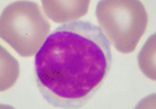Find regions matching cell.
I'll return each mask as SVG.
<instances>
[{"instance_id": "1", "label": "cell", "mask_w": 156, "mask_h": 109, "mask_svg": "<svg viewBox=\"0 0 156 109\" xmlns=\"http://www.w3.org/2000/svg\"><path fill=\"white\" fill-rule=\"evenodd\" d=\"M111 61L103 31L88 21H75L54 29L35 54V81L49 104L79 108L101 86Z\"/></svg>"}, {"instance_id": "2", "label": "cell", "mask_w": 156, "mask_h": 109, "mask_svg": "<svg viewBox=\"0 0 156 109\" xmlns=\"http://www.w3.org/2000/svg\"><path fill=\"white\" fill-rule=\"evenodd\" d=\"M50 31V23L34 2L15 1L0 15V38L21 56L36 54Z\"/></svg>"}, {"instance_id": "3", "label": "cell", "mask_w": 156, "mask_h": 109, "mask_svg": "<svg viewBox=\"0 0 156 109\" xmlns=\"http://www.w3.org/2000/svg\"><path fill=\"white\" fill-rule=\"evenodd\" d=\"M95 15L106 36L123 53L135 50L148 24L147 12L140 0H100Z\"/></svg>"}, {"instance_id": "4", "label": "cell", "mask_w": 156, "mask_h": 109, "mask_svg": "<svg viewBox=\"0 0 156 109\" xmlns=\"http://www.w3.org/2000/svg\"><path fill=\"white\" fill-rule=\"evenodd\" d=\"M91 0H41L44 12L56 23L75 21L87 14Z\"/></svg>"}, {"instance_id": "5", "label": "cell", "mask_w": 156, "mask_h": 109, "mask_svg": "<svg viewBox=\"0 0 156 109\" xmlns=\"http://www.w3.org/2000/svg\"><path fill=\"white\" fill-rule=\"evenodd\" d=\"M19 74L18 60L0 44V92L12 88L18 80Z\"/></svg>"}, {"instance_id": "6", "label": "cell", "mask_w": 156, "mask_h": 109, "mask_svg": "<svg viewBox=\"0 0 156 109\" xmlns=\"http://www.w3.org/2000/svg\"><path fill=\"white\" fill-rule=\"evenodd\" d=\"M138 65L142 73L156 81V32L149 37L137 56Z\"/></svg>"}]
</instances>
